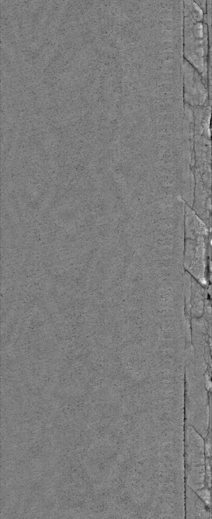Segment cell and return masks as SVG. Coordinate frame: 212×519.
Instances as JSON below:
<instances>
[{"label": "cell", "instance_id": "6da1fadb", "mask_svg": "<svg viewBox=\"0 0 212 519\" xmlns=\"http://www.w3.org/2000/svg\"><path fill=\"white\" fill-rule=\"evenodd\" d=\"M209 228L189 207L184 218L183 267L201 285L208 287L207 265L210 256Z\"/></svg>", "mask_w": 212, "mask_h": 519}, {"label": "cell", "instance_id": "7a4b0ae2", "mask_svg": "<svg viewBox=\"0 0 212 519\" xmlns=\"http://www.w3.org/2000/svg\"><path fill=\"white\" fill-rule=\"evenodd\" d=\"M205 459L204 438L192 426L185 423V485L194 491L204 487Z\"/></svg>", "mask_w": 212, "mask_h": 519}, {"label": "cell", "instance_id": "3957f363", "mask_svg": "<svg viewBox=\"0 0 212 519\" xmlns=\"http://www.w3.org/2000/svg\"><path fill=\"white\" fill-rule=\"evenodd\" d=\"M185 518H211L209 508L199 497L195 492L185 485Z\"/></svg>", "mask_w": 212, "mask_h": 519}, {"label": "cell", "instance_id": "277c9868", "mask_svg": "<svg viewBox=\"0 0 212 519\" xmlns=\"http://www.w3.org/2000/svg\"><path fill=\"white\" fill-rule=\"evenodd\" d=\"M199 497L209 508L211 507V489L204 487L195 491Z\"/></svg>", "mask_w": 212, "mask_h": 519}, {"label": "cell", "instance_id": "5b68a950", "mask_svg": "<svg viewBox=\"0 0 212 519\" xmlns=\"http://www.w3.org/2000/svg\"><path fill=\"white\" fill-rule=\"evenodd\" d=\"M211 458H206L205 465L204 487L211 489Z\"/></svg>", "mask_w": 212, "mask_h": 519}, {"label": "cell", "instance_id": "8992f818", "mask_svg": "<svg viewBox=\"0 0 212 519\" xmlns=\"http://www.w3.org/2000/svg\"><path fill=\"white\" fill-rule=\"evenodd\" d=\"M204 449L206 458H211V424L209 425L208 433L204 438Z\"/></svg>", "mask_w": 212, "mask_h": 519}]
</instances>
